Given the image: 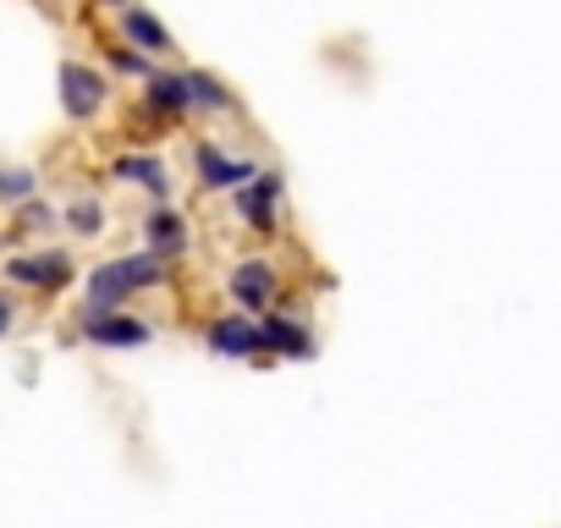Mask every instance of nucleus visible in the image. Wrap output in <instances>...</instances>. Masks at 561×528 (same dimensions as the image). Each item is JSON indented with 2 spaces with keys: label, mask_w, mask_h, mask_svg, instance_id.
<instances>
[{
  "label": "nucleus",
  "mask_w": 561,
  "mask_h": 528,
  "mask_svg": "<svg viewBox=\"0 0 561 528\" xmlns=\"http://www.w3.org/2000/svg\"><path fill=\"white\" fill-rule=\"evenodd\" d=\"M149 242H154V253H182V248H187V226H182V215H171V209L149 215Z\"/></svg>",
  "instance_id": "9d476101"
},
{
  "label": "nucleus",
  "mask_w": 561,
  "mask_h": 528,
  "mask_svg": "<svg viewBox=\"0 0 561 528\" xmlns=\"http://www.w3.org/2000/svg\"><path fill=\"white\" fill-rule=\"evenodd\" d=\"M231 292L248 303V309H264L270 292H275V276L264 271V264H237V276H231Z\"/></svg>",
  "instance_id": "39448f33"
},
{
  "label": "nucleus",
  "mask_w": 561,
  "mask_h": 528,
  "mask_svg": "<svg viewBox=\"0 0 561 528\" xmlns=\"http://www.w3.org/2000/svg\"><path fill=\"white\" fill-rule=\"evenodd\" d=\"M198 171H204V182H209V187H231V182L253 176V165H242V160H226V154H215L209 144L198 149Z\"/></svg>",
  "instance_id": "6e6552de"
},
{
  "label": "nucleus",
  "mask_w": 561,
  "mask_h": 528,
  "mask_svg": "<svg viewBox=\"0 0 561 528\" xmlns=\"http://www.w3.org/2000/svg\"><path fill=\"white\" fill-rule=\"evenodd\" d=\"M7 271L23 287H61V282H72V259L67 253H34V259H12Z\"/></svg>",
  "instance_id": "7ed1b4c3"
},
{
  "label": "nucleus",
  "mask_w": 561,
  "mask_h": 528,
  "mask_svg": "<svg viewBox=\"0 0 561 528\" xmlns=\"http://www.w3.org/2000/svg\"><path fill=\"white\" fill-rule=\"evenodd\" d=\"M72 226H78V231H100V209H94V204H78V209H72Z\"/></svg>",
  "instance_id": "dca6fc26"
},
{
  "label": "nucleus",
  "mask_w": 561,
  "mask_h": 528,
  "mask_svg": "<svg viewBox=\"0 0 561 528\" xmlns=\"http://www.w3.org/2000/svg\"><path fill=\"white\" fill-rule=\"evenodd\" d=\"M160 276H165L160 253L116 259V264H105V271H94V276H89V298H94V303H116V298H127V292H138V287H154Z\"/></svg>",
  "instance_id": "f257e3e1"
},
{
  "label": "nucleus",
  "mask_w": 561,
  "mask_h": 528,
  "mask_svg": "<svg viewBox=\"0 0 561 528\" xmlns=\"http://www.w3.org/2000/svg\"><path fill=\"white\" fill-rule=\"evenodd\" d=\"M187 105H193L187 78H154V83H149V111L171 116V111H187Z\"/></svg>",
  "instance_id": "1a4fd4ad"
},
{
  "label": "nucleus",
  "mask_w": 561,
  "mask_h": 528,
  "mask_svg": "<svg viewBox=\"0 0 561 528\" xmlns=\"http://www.w3.org/2000/svg\"><path fill=\"white\" fill-rule=\"evenodd\" d=\"M12 325V303H0V331H7Z\"/></svg>",
  "instance_id": "a211bd4d"
},
{
  "label": "nucleus",
  "mask_w": 561,
  "mask_h": 528,
  "mask_svg": "<svg viewBox=\"0 0 561 528\" xmlns=\"http://www.w3.org/2000/svg\"><path fill=\"white\" fill-rule=\"evenodd\" d=\"M209 347H215V353H226V358H242V353H253V347H259V331H253L248 320H220V325L209 331Z\"/></svg>",
  "instance_id": "0eeeda50"
},
{
  "label": "nucleus",
  "mask_w": 561,
  "mask_h": 528,
  "mask_svg": "<svg viewBox=\"0 0 561 528\" xmlns=\"http://www.w3.org/2000/svg\"><path fill=\"white\" fill-rule=\"evenodd\" d=\"M83 331L94 336V342H105V347H138V342H149V331L138 325V320H111V314H89L83 320Z\"/></svg>",
  "instance_id": "20e7f679"
},
{
  "label": "nucleus",
  "mask_w": 561,
  "mask_h": 528,
  "mask_svg": "<svg viewBox=\"0 0 561 528\" xmlns=\"http://www.w3.org/2000/svg\"><path fill=\"white\" fill-rule=\"evenodd\" d=\"M127 39H133V45H144V50H171V34H165L144 7H133V12H127Z\"/></svg>",
  "instance_id": "9b49d317"
},
{
  "label": "nucleus",
  "mask_w": 561,
  "mask_h": 528,
  "mask_svg": "<svg viewBox=\"0 0 561 528\" xmlns=\"http://www.w3.org/2000/svg\"><path fill=\"white\" fill-rule=\"evenodd\" d=\"M111 61H116V67H122V72H144V61H138V56H127V50H116V56H111Z\"/></svg>",
  "instance_id": "f3484780"
},
{
  "label": "nucleus",
  "mask_w": 561,
  "mask_h": 528,
  "mask_svg": "<svg viewBox=\"0 0 561 528\" xmlns=\"http://www.w3.org/2000/svg\"><path fill=\"white\" fill-rule=\"evenodd\" d=\"M28 193H34L28 171H0V198H28Z\"/></svg>",
  "instance_id": "2eb2a0df"
},
{
  "label": "nucleus",
  "mask_w": 561,
  "mask_h": 528,
  "mask_svg": "<svg viewBox=\"0 0 561 528\" xmlns=\"http://www.w3.org/2000/svg\"><path fill=\"white\" fill-rule=\"evenodd\" d=\"M116 176L122 182H138V187H149L154 198H165V165L160 160H149V154H127V160H116Z\"/></svg>",
  "instance_id": "423d86ee"
},
{
  "label": "nucleus",
  "mask_w": 561,
  "mask_h": 528,
  "mask_svg": "<svg viewBox=\"0 0 561 528\" xmlns=\"http://www.w3.org/2000/svg\"><path fill=\"white\" fill-rule=\"evenodd\" d=\"M187 89H193V100H204V105H231V94H226L215 78H204V72H187Z\"/></svg>",
  "instance_id": "4468645a"
},
{
  "label": "nucleus",
  "mask_w": 561,
  "mask_h": 528,
  "mask_svg": "<svg viewBox=\"0 0 561 528\" xmlns=\"http://www.w3.org/2000/svg\"><path fill=\"white\" fill-rule=\"evenodd\" d=\"M270 198H275V176H259V182L242 193V215H248V226H270Z\"/></svg>",
  "instance_id": "ddd939ff"
},
{
  "label": "nucleus",
  "mask_w": 561,
  "mask_h": 528,
  "mask_svg": "<svg viewBox=\"0 0 561 528\" xmlns=\"http://www.w3.org/2000/svg\"><path fill=\"white\" fill-rule=\"evenodd\" d=\"M100 105H105V78L89 72V67H78V61H67L61 67V111L72 122H89Z\"/></svg>",
  "instance_id": "f03ea898"
},
{
  "label": "nucleus",
  "mask_w": 561,
  "mask_h": 528,
  "mask_svg": "<svg viewBox=\"0 0 561 528\" xmlns=\"http://www.w3.org/2000/svg\"><path fill=\"white\" fill-rule=\"evenodd\" d=\"M264 342H275L280 353H287V358H309L314 347H309V336L298 331V325H287V320H264V331H259Z\"/></svg>",
  "instance_id": "f8f14e48"
}]
</instances>
